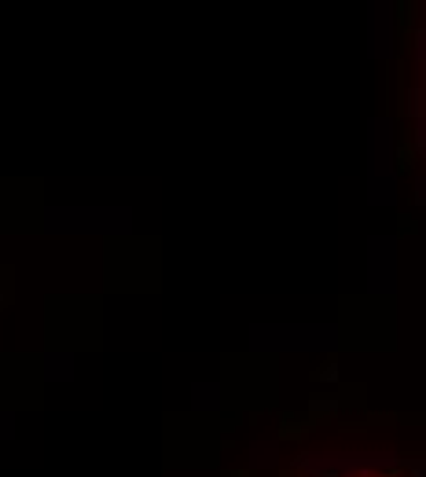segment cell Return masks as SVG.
Listing matches in <instances>:
<instances>
[{
    "label": "cell",
    "mask_w": 426,
    "mask_h": 477,
    "mask_svg": "<svg viewBox=\"0 0 426 477\" xmlns=\"http://www.w3.org/2000/svg\"><path fill=\"white\" fill-rule=\"evenodd\" d=\"M313 477H416L404 462H357V467H327Z\"/></svg>",
    "instance_id": "1"
}]
</instances>
